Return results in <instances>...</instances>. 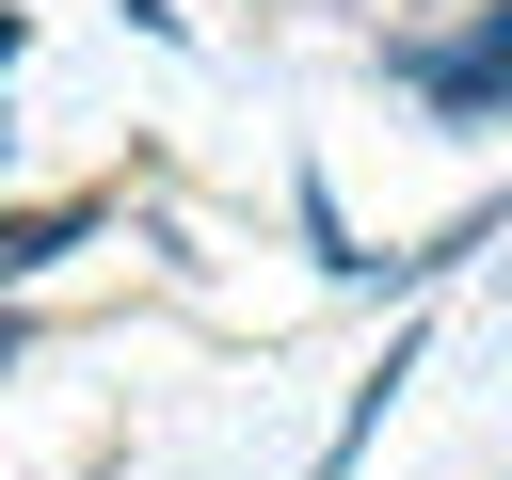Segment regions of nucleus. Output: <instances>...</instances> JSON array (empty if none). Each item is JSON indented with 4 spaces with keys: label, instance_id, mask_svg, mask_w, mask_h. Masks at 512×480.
<instances>
[{
    "label": "nucleus",
    "instance_id": "f03ea898",
    "mask_svg": "<svg viewBox=\"0 0 512 480\" xmlns=\"http://www.w3.org/2000/svg\"><path fill=\"white\" fill-rule=\"evenodd\" d=\"M80 240H96V192H64V208H0V288L48 272V256H80Z\"/></svg>",
    "mask_w": 512,
    "mask_h": 480
},
{
    "label": "nucleus",
    "instance_id": "7ed1b4c3",
    "mask_svg": "<svg viewBox=\"0 0 512 480\" xmlns=\"http://www.w3.org/2000/svg\"><path fill=\"white\" fill-rule=\"evenodd\" d=\"M0 160H16V128H0Z\"/></svg>",
    "mask_w": 512,
    "mask_h": 480
},
{
    "label": "nucleus",
    "instance_id": "f257e3e1",
    "mask_svg": "<svg viewBox=\"0 0 512 480\" xmlns=\"http://www.w3.org/2000/svg\"><path fill=\"white\" fill-rule=\"evenodd\" d=\"M400 80H416L432 112H512V0H496L480 32H448V48H400Z\"/></svg>",
    "mask_w": 512,
    "mask_h": 480
}]
</instances>
